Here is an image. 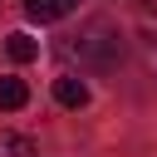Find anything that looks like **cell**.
Returning a JSON list of instances; mask_svg holds the SVG:
<instances>
[{"label": "cell", "mask_w": 157, "mask_h": 157, "mask_svg": "<svg viewBox=\"0 0 157 157\" xmlns=\"http://www.w3.org/2000/svg\"><path fill=\"white\" fill-rule=\"evenodd\" d=\"M64 54L78 59L83 69H113L123 59V34L113 20H88V25H78V34L64 39Z\"/></svg>", "instance_id": "6da1fadb"}, {"label": "cell", "mask_w": 157, "mask_h": 157, "mask_svg": "<svg viewBox=\"0 0 157 157\" xmlns=\"http://www.w3.org/2000/svg\"><path fill=\"white\" fill-rule=\"evenodd\" d=\"M20 5H25V15H29V20H39V25H54V20H64V15H69L78 0H20Z\"/></svg>", "instance_id": "7a4b0ae2"}, {"label": "cell", "mask_w": 157, "mask_h": 157, "mask_svg": "<svg viewBox=\"0 0 157 157\" xmlns=\"http://www.w3.org/2000/svg\"><path fill=\"white\" fill-rule=\"evenodd\" d=\"M54 98H59L64 108H83V103H88V83H83L78 74H64V78H54Z\"/></svg>", "instance_id": "3957f363"}, {"label": "cell", "mask_w": 157, "mask_h": 157, "mask_svg": "<svg viewBox=\"0 0 157 157\" xmlns=\"http://www.w3.org/2000/svg\"><path fill=\"white\" fill-rule=\"evenodd\" d=\"M5 54L15 64H29V59H39V39L25 34V29H15V34H5Z\"/></svg>", "instance_id": "277c9868"}, {"label": "cell", "mask_w": 157, "mask_h": 157, "mask_svg": "<svg viewBox=\"0 0 157 157\" xmlns=\"http://www.w3.org/2000/svg\"><path fill=\"white\" fill-rule=\"evenodd\" d=\"M29 103V88H25V78H15V74H0V108L5 113H15V108H25Z\"/></svg>", "instance_id": "5b68a950"}, {"label": "cell", "mask_w": 157, "mask_h": 157, "mask_svg": "<svg viewBox=\"0 0 157 157\" xmlns=\"http://www.w3.org/2000/svg\"><path fill=\"white\" fill-rule=\"evenodd\" d=\"M0 157H34V142L20 137V132H10V137H0Z\"/></svg>", "instance_id": "8992f818"}]
</instances>
